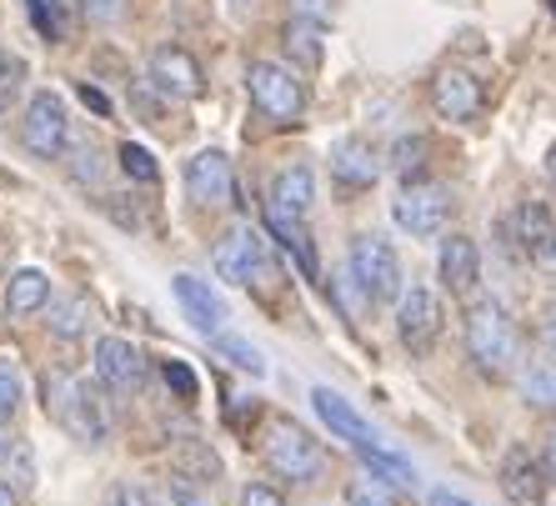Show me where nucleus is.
I'll return each instance as SVG.
<instances>
[{
  "label": "nucleus",
  "instance_id": "nucleus-38",
  "mask_svg": "<svg viewBox=\"0 0 556 506\" xmlns=\"http://www.w3.org/2000/svg\"><path fill=\"white\" fill-rule=\"evenodd\" d=\"M241 506H286V496L266 481H251V486H241Z\"/></svg>",
  "mask_w": 556,
  "mask_h": 506
},
{
  "label": "nucleus",
  "instance_id": "nucleus-47",
  "mask_svg": "<svg viewBox=\"0 0 556 506\" xmlns=\"http://www.w3.org/2000/svg\"><path fill=\"white\" fill-rule=\"evenodd\" d=\"M251 5H256V0H231V11H251Z\"/></svg>",
  "mask_w": 556,
  "mask_h": 506
},
{
  "label": "nucleus",
  "instance_id": "nucleus-6",
  "mask_svg": "<svg viewBox=\"0 0 556 506\" xmlns=\"http://www.w3.org/2000/svg\"><path fill=\"white\" fill-rule=\"evenodd\" d=\"M21 141H26L30 156L55 161L71 141V116H65V101L55 91H36L26 105V121H21Z\"/></svg>",
  "mask_w": 556,
  "mask_h": 506
},
{
  "label": "nucleus",
  "instance_id": "nucleus-36",
  "mask_svg": "<svg viewBox=\"0 0 556 506\" xmlns=\"http://www.w3.org/2000/svg\"><path fill=\"white\" fill-rule=\"evenodd\" d=\"M71 176H76L80 186L86 181H101V151H96V146H76V161H71Z\"/></svg>",
  "mask_w": 556,
  "mask_h": 506
},
{
  "label": "nucleus",
  "instance_id": "nucleus-8",
  "mask_svg": "<svg viewBox=\"0 0 556 506\" xmlns=\"http://www.w3.org/2000/svg\"><path fill=\"white\" fill-rule=\"evenodd\" d=\"M391 216L412 236H437L452 216V191L441 181H406V191L391 201Z\"/></svg>",
  "mask_w": 556,
  "mask_h": 506
},
{
  "label": "nucleus",
  "instance_id": "nucleus-50",
  "mask_svg": "<svg viewBox=\"0 0 556 506\" xmlns=\"http://www.w3.org/2000/svg\"><path fill=\"white\" fill-rule=\"evenodd\" d=\"M0 61H5V55H0Z\"/></svg>",
  "mask_w": 556,
  "mask_h": 506
},
{
  "label": "nucleus",
  "instance_id": "nucleus-16",
  "mask_svg": "<svg viewBox=\"0 0 556 506\" xmlns=\"http://www.w3.org/2000/svg\"><path fill=\"white\" fill-rule=\"evenodd\" d=\"M170 286H176V301H181L186 321L195 326V331H206V337H216L220 326H226V301L211 291V281H201V276L181 271L170 276Z\"/></svg>",
  "mask_w": 556,
  "mask_h": 506
},
{
  "label": "nucleus",
  "instance_id": "nucleus-15",
  "mask_svg": "<svg viewBox=\"0 0 556 506\" xmlns=\"http://www.w3.org/2000/svg\"><path fill=\"white\" fill-rule=\"evenodd\" d=\"M331 181H341L346 191H366V186H376V176H381V156L371 151V141H362V136H341V141H331Z\"/></svg>",
  "mask_w": 556,
  "mask_h": 506
},
{
  "label": "nucleus",
  "instance_id": "nucleus-11",
  "mask_svg": "<svg viewBox=\"0 0 556 506\" xmlns=\"http://www.w3.org/2000/svg\"><path fill=\"white\" fill-rule=\"evenodd\" d=\"M481 105H486V91H481V80L471 71H462V65L437 71V80H431V111L441 121H471V116H481Z\"/></svg>",
  "mask_w": 556,
  "mask_h": 506
},
{
  "label": "nucleus",
  "instance_id": "nucleus-21",
  "mask_svg": "<svg viewBox=\"0 0 556 506\" xmlns=\"http://www.w3.org/2000/svg\"><path fill=\"white\" fill-rule=\"evenodd\" d=\"M281 46L291 51V61H301L306 71L326 61V21H311V15H291L281 30Z\"/></svg>",
  "mask_w": 556,
  "mask_h": 506
},
{
  "label": "nucleus",
  "instance_id": "nucleus-45",
  "mask_svg": "<svg viewBox=\"0 0 556 506\" xmlns=\"http://www.w3.org/2000/svg\"><path fill=\"white\" fill-rule=\"evenodd\" d=\"M0 506H15V492L5 486V481H0Z\"/></svg>",
  "mask_w": 556,
  "mask_h": 506
},
{
  "label": "nucleus",
  "instance_id": "nucleus-7",
  "mask_svg": "<svg viewBox=\"0 0 556 506\" xmlns=\"http://www.w3.org/2000/svg\"><path fill=\"white\" fill-rule=\"evenodd\" d=\"M441 326H446V312H441L437 291H427V286L402 291V301H396V337H402V346L412 351V356H427V351L437 346Z\"/></svg>",
  "mask_w": 556,
  "mask_h": 506
},
{
  "label": "nucleus",
  "instance_id": "nucleus-26",
  "mask_svg": "<svg viewBox=\"0 0 556 506\" xmlns=\"http://www.w3.org/2000/svg\"><path fill=\"white\" fill-rule=\"evenodd\" d=\"M51 337H61V341H76V337H86V326H91V301L86 296H61V301H51Z\"/></svg>",
  "mask_w": 556,
  "mask_h": 506
},
{
  "label": "nucleus",
  "instance_id": "nucleus-32",
  "mask_svg": "<svg viewBox=\"0 0 556 506\" xmlns=\"http://www.w3.org/2000/svg\"><path fill=\"white\" fill-rule=\"evenodd\" d=\"M130 11V0H80V15L91 21V26H121Z\"/></svg>",
  "mask_w": 556,
  "mask_h": 506
},
{
  "label": "nucleus",
  "instance_id": "nucleus-41",
  "mask_svg": "<svg viewBox=\"0 0 556 506\" xmlns=\"http://www.w3.org/2000/svg\"><path fill=\"white\" fill-rule=\"evenodd\" d=\"M80 101L91 105V111H101V116H105V111H111V105H105V96L96 91V86H80Z\"/></svg>",
  "mask_w": 556,
  "mask_h": 506
},
{
  "label": "nucleus",
  "instance_id": "nucleus-40",
  "mask_svg": "<svg viewBox=\"0 0 556 506\" xmlns=\"http://www.w3.org/2000/svg\"><path fill=\"white\" fill-rule=\"evenodd\" d=\"M427 506H471L462 492H452V486H437V492L427 496Z\"/></svg>",
  "mask_w": 556,
  "mask_h": 506
},
{
  "label": "nucleus",
  "instance_id": "nucleus-23",
  "mask_svg": "<svg viewBox=\"0 0 556 506\" xmlns=\"http://www.w3.org/2000/svg\"><path fill=\"white\" fill-rule=\"evenodd\" d=\"M517 387H521V402L531 412H556V356H536L517 371Z\"/></svg>",
  "mask_w": 556,
  "mask_h": 506
},
{
  "label": "nucleus",
  "instance_id": "nucleus-34",
  "mask_svg": "<svg viewBox=\"0 0 556 506\" xmlns=\"http://www.w3.org/2000/svg\"><path fill=\"white\" fill-rule=\"evenodd\" d=\"M21 86H26V61H0V111H11V101L21 96Z\"/></svg>",
  "mask_w": 556,
  "mask_h": 506
},
{
  "label": "nucleus",
  "instance_id": "nucleus-2",
  "mask_svg": "<svg viewBox=\"0 0 556 506\" xmlns=\"http://www.w3.org/2000/svg\"><path fill=\"white\" fill-rule=\"evenodd\" d=\"M46 391V412L61 421L76 442H105V431H111V416H105V402L101 391H91V381L71 377V371H51V377L40 381Z\"/></svg>",
  "mask_w": 556,
  "mask_h": 506
},
{
  "label": "nucleus",
  "instance_id": "nucleus-49",
  "mask_svg": "<svg viewBox=\"0 0 556 506\" xmlns=\"http://www.w3.org/2000/svg\"><path fill=\"white\" fill-rule=\"evenodd\" d=\"M0 461H5V442H0Z\"/></svg>",
  "mask_w": 556,
  "mask_h": 506
},
{
  "label": "nucleus",
  "instance_id": "nucleus-42",
  "mask_svg": "<svg viewBox=\"0 0 556 506\" xmlns=\"http://www.w3.org/2000/svg\"><path fill=\"white\" fill-rule=\"evenodd\" d=\"M542 341H546V346L556 351V301H552V306H546V321H542Z\"/></svg>",
  "mask_w": 556,
  "mask_h": 506
},
{
  "label": "nucleus",
  "instance_id": "nucleus-18",
  "mask_svg": "<svg viewBox=\"0 0 556 506\" xmlns=\"http://www.w3.org/2000/svg\"><path fill=\"white\" fill-rule=\"evenodd\" d=\"M437 271H441V281H446V291L452 296H466L471 286L481 281V251H477V241L471 236H446L441 241V256H437Z\"/></svg>",
  "mask_w": 556,
  "mask_h": 506
},
{
  "label": "nucleus",
  "instance_id": "nucleus-17",
  "mask_svg": "<svg viewBox=\"0 0 556 506\" xmlns=\"http://www.w3.org/2000/svg\"><path fill=\"white\" fill-rule=\"evenodd\" d=\"M511 241H517L521 256L542 266L552 241H556V216L542 206V201H521V206L511 211Z\"/></svg>",
  "mask_w": 556,
  "mask_h": 506
},
{
  "label": "nucleus",
  "instance_id": "nucleus-39",
  "mask_svg": "<svg viewBox=\"0 0 556 506\" xmlns=\"http://www.w3.org/2000/svg\"><path fill=\"white\" fill-rule=\"evenodd\" d=\"M296 15H311V21H331V0H291Z\"/></svg>",
  "mask_w": 556,
  "mask_h": 506
},
{
  "label": "nucleus",
  "instance_id": "nucleus-22",
  "mask_svg": "<svg viewBox=\"0 0 556 506\" xmlns=\"http://www.w3.org/2000/svg\"><path fill=\"white\" fill-rule=\"evenodd\" d=\"M51 306V276L36 271V266H26V271H15L11 281H5V312L11 316H36Z\"/></svg>",
  "mask_w": 556,
  "mask_h": 506
},
{
  "label": "nucleus",
  "instance_id": "nucleus-37",
  "mask_svg": "<svg viewBox=\"0 0 556 506\" xmlns=\"http://www.w3.org/2000/svg\"><path fill=\"white\" fill-rule=\"evenodd\" d=\"M30 5V21H36V30L46 40H61L65 30H61V21H55V11H51V0H26Z\"/></svg>",
  "mask_w": 556,
  "mask_h": 506
},
{
  "label": "nucleus",
  "instance_id": "nucleus-46",
  "mask_svg": "<svg viewBox=\"0 0 556 506\" xmlns=\"http://www.w3.org/2000/svg\"><path fill=\"white\" fill-rule=\"evenodd\" d=\"M546 271H556V241H552V251H546V261H542Z\"/></svg>",
  "mask_w": 556,
  "mask_h": 506
},
{
  "label": "nucleus",
  "instance_id": "nucleus-14",
  "mask_svg": "<svg viewBox=\"0 0 556 506\" xmlns=\"http://www.w3.org/2000/svg\"><path fill=\"white\" fill-rule=\"evenodd\" d=\"M546 486H552V471L546 461H536L531 452H506L502 461V492L511 506H542L546 502Z\"/></svg>",
  "mask_w": 556,
  "mask_h": 506
},
{
  "label": "nucleus",
  "instance_id": "nucleus-31",
  "mask_svg": "<svg viewBox=\"0 0 556 506\" xmlns=\"http://www.w3.org/2000/svg\"><path fill=\"white\" fill-rule=\"evenodd\" d=\"M346 506H391L387 481H376V477H356V481H346Z\"/></svg>",
  "mask_w": 556,
  "mask_h": 506
},
{
  "label": "nucleus",
  "instance_id": "nucleus-4",
  "mask_svg": "<svg viewBox=\"0 0 556 506\" xmlns=\"http://www.w3.org/2000/svg\"><path fill=\"white\" fill-rule=\"evenodd\" d=\"M266 467H271L276 477L306 486V481H316L326 471V452L306 427H296L291 416H276L271 431H266Z\"/></svg>",
  "mask_w": 556,
  "mask_h": 506
},
{
  "label": "nucleus",
  "instance_id": "nucleus-19",
  "mask_svg": "<svg viewBox=\"0 0 556 506\" xmlns=\"http://www.w3.org/2000/svg\"><path fill=\"white\" fill-rule=\"evenodd\" d=\"M311 406H316V416H321L326 427H331V437H341V442H351V452L366 442H376V431L366 427V416L356 412L351 402H341L331 387H316L311 391Z\"/></svg>",
  "mask_w": 556,
  "mask_h": 506
},
{
  "label": "nucleus",
  "instance_id": "nucleus-20",
  "mask_svg": "<svg viewBox=\"0 0 556 506\" xmlns=\"http://www.w3.org/2000/svg\"><path fill=\"white\" fill-rule=\"evenodd\" d=\"M266 226H271L276 241L296 256L301 276L316 281V276H321V261H316V241H311V231H306V216H291V211H281L276 201H266Z\"/></svg>",
  "mask_w": 556,
  "mask_h": 506
},
{
  "label": "nucleus",
  "instance_id": "nucleus-35",
  "mask_svg": "<svg viewBox=\"0 0 556 506\" xmlns=\"http://www.w3.org/2000/svg\"><path fill=\"white\" fill-rule=\"evenodd\" d=\"M166 486H170V502H176V506H216V502H211V492H201L191 477H181V471H176Z\"/></svg>",
  "mask_w": 556,
  "mask_h": 506
},
{
  "label": "nucleus",
  "instance_id": "nucleus-48",
  "mask_svg": "<svg viewBox=\"0 0 556 506\" xmlns=\"http://www.w3.org/2000/svg\"><path fill=\"white\" fill-rule=\"evenodd\" d=\"M546 166H552V181H556V151H552V161H546Z\"/></svg>",
  "mask_w": 556,
  "mask_h": 506
},
{
  "label": "nucleus",
  "instance_id": "nucleus-43",
  "mask_svg": "<svg viewBox=\"0 0 556 506\" xmlns=\"http://www.w3.org/2000/svg\"><path fill=\"white\" fill-rule=\"evenodd\" d=\"M101 506H126V481H116L111 492H105V502Z\"/></svg>",
  "mask_w": 556,
  "mask_h": 506
},
{
  "label": "nucleus",
  "instance_id": "nucleus-13",
  "mask_svg": "<svg viewBox=\"0 0 556 506\" xmlns=\"http://www.w3.org/2000/svg\"><path fill=\"white\" fill-rule=\"evenodd\" d=\"M96 377H101L111 391H141L146 387L141 346H130L126 337H101L96 341Z\"/></svg>",
  "mask_w": 556,
  "mask_h": 506
},
{
  "label": "nucleus",
  "instance_id": "nucleus-25",
  "mask_svg": "<svg viewBox=\"0 0 556 506\" xmlns=\"http://www.w3.org/2000/svg\"><path fill=\"white\" fill-rule=\"evenodd\" d=\"M356 456H362L366 467H371V477H376V481H387V486H412V481H416L412 461H406V456H396V452H387L381 442L356 446Z\"/></svg>",
  "mask_w": 556,
  "mask_h": 506
},
{
  "label": "nucleus",
  "instance_id": "nucleus-33",
  "mask_svg": "<svg viewBox=\"0 0 556 506\" xmlns=\"http://www.w3.org/2000/svg\"><path fill=\"white\" fill-rule=\"evenodd\" d=\"M161 381H166L181 402H195V391H201V387H195V371L186 362H176V356H170V362H161Z\"/></svg>",
  "mask_w": 556,
  "mask_h": 506
},
{
  "label": "nucleus",
  "instance_id": "nucleus-10",
  "mask_svg": "<svg viewBox=\"0 0 556 506\" xmlns=\"http://www.w3.org/2000/svg\"><path fill=\"white\" fill-rule=\"evenodd\" d=\"M151 86L161 96H170V101H195V96L206 91V76H201V65H195L191 51H181V46H155Z\"/></svg>",
  "mask_w": 556,
  "mask_h": 506
},
{
  "label": "nucleus",
  "instance_id": "nucleus-28",
  "mask_svg": "<svg viewBox=\"0 0 556 506\" xmlns=\"http://www.w3.org/2000/svg\"><path fill=\"white\" fill-rule=\"evenodd\" d=\"M21 402H26V381H21L15 362L0 356V421H11V416L21 412Z\"/></svg>",
  "mask_w": 556,
  "mask_h": 506
},
{
  "label": "nucleus",
  "instance_id": "nucleus-30",
  "mask_svg": "<svg viewBox=\"0 0 556 506\" xmlns=\"http://www.w3.org/2000/svg\"><path fill=\"white\" fill-rule=\"evenodd\" d=\"M427 151H431L427 136H402L396 141V170H402L406 181H416V170L427 166Z\"/></svg>",
  "mask_w": 556,
  "mask_h": 506
},
{
  "label": "nucleus",
  "instance_id": "nucleus-44",
  "mask_svg": "<svg viewBox=\"0 0 556 506\" xmlns=\"http://www.w3.org/2000/svg\"><path fill=\"white\" fill-rule=\"evenodd\" d=\"M546 471H552V477H556V431H552V437H546Z\"/></svg>",
  "mask_w": 556,
  "mask_h": 506
},
{
  "label": "nucleus",
  "instance_id": "nucleus-24",
  "mask_svg": "<svg viewBox=\"0 0 556 506\" xmlns=\"http://www.w3.org/2000/svg\"><path fill=\"white\" fill-rule=\"evenodd\" d=\"M271 201L281 211H291V216H306L311 201H316V176L306 166H286L271 181Z\"/></svg>",
  "mask_w": 556,
  "mask_h": 506
},
{
  "label": "nucleus",
  "instance_id": "nucleus-3",
  "mask_svg": "<svg viewBox=\"0 0 556 506\" xmlns=\"http://www.w3.org/2000/svg\"><path fill=\"white\" fill-rule=\"evenodd\" d=\"M346 271H351V281L366 291V301H402V291H406L402 256H396V246L381 241V236H356V241H351Z\"/></svg>",
  "mask_w": 556,
  "mask_h": 506
},
{
  "label": "nucleus",
  "instance_id": "nucleus-5",
  "mask_svg": "<svg viewBox=\"0 0 556 506\" xmlns=\"http://www.w3.org/2000/svg\"><path fill=\"white\" fill-rule=\"evenodd\" d=\"M247 91H251V105H256L266 121H276V126H296L301 111H306V91H301V80L291 65L251 61Z\"/></svg>",
  "mask_w": 556,
  "mask_h": 506
},
{
  "label": "nucleus",
  "instance_id": "nucleus-9",
  "mask_svg": "<svg viewBox=\"0 0 556 506\" xmlns=\"http://www.w3.org/2000/svg\"><path fill=\"white\" fill-rule=\"evenodd\" d=\"M186 195L195 206H236V170L226 151H201L186 161Z\"/></svg>",
  "mask_w": 556,
  "mask_h": 506
},
{
  "label": "nucleus",
  "instance_id": "nucleus-29",
  "mask_svg": "<svg viewBox=\"0 0 556 506\" xmlns=\"http://www.w3.org/2000/svg\"><path fill=\"white\" fill-rule=\"evenodd\" d=\"M121 170H126L130 181H141V186H155L161 181V166H155L151 161V151H146V146H121Z\"/></svg>",
  "mask_w": 556,
  "mask_h": 506
},
{
  "label": "nucleus",
  "instance_id": "nucleus-27",
  "mask_svg": "<svg viewBox=\"0 0 556 506\" xmlns=\"http://www.w3.org/2000/svg\"><path fill=\"white\" fill-rule=\"evenodd\" d=\"M216 351H220V356H231V366L251 371V377H266V356H261L251 341H241V337H216Z\"/></svg>",
  "mask_w": 556,
  "mask_h": 506
},
{
  "label": "nucleus",
  "instance_id": "nucleus-1",
  "mask_svg": "<svg viewBox=\"0 0 556 506\" xmlns=\"http://www.w3.org/2000/svg\"><path fill=\"white\" fill-rule=\"evenodd\" d=\"M466 356L477 362L481 377H511L517 371L521 337H517V321L506 316V306L477 301L466 312Z\"/></svg>",
  "mask_w": 556,
  "mask_h": 506
},
{
  "label": "nucleus",
  "instance_id": "nucleus-12",
  "mask_svg": "<svg viewBox=\"0 0 556 506\" xmlns=\"http://www.w3.org/2000/svg\"><path fill=\"white\" fill-rule=\"evenodd\" d=\"M261 256H266V236L251 231V226H231V231L216 241V251H211V266H216L220 281L247 286Z\"/></svg>",
  "mask_w": 556,
  "mask_h": 506
}]
</instances>
